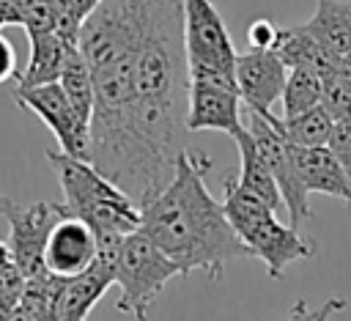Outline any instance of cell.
Here are the masks:
<instances>
[{
    "instance_id": "obj_4",
    "label": "cell",
    "mask_w": 351,
    "mask_h": 321,
    "mask_svg": "<svg viewBox=\"0 0 351 321\" xmlns=\"http://www.w3.org/2000/svg\"><path fill=\"white\" fill-rule=\"evenodd\" d=\"M115 285L121 288V299L115 307L132 318H145L165 285L181 274L176 261L165 255L140 228L126 233L118 244L115 263H112Z\"/></svg>"
},
{
    "instance_id": "obj_23",
    "label": "cell",
    "mask_w": 351,
    "mask_h": 321,
    "mask_svg": "<svg viewBox=\"0 0 351 321\" xmlns=\"http://www.w3.org/2000/svg\"><path fill=\"white\" fill-rule=\"evenodd\" d=\"M22 285H25V274L16 269V263L14 261L0 263V318H11L19 302Z\"/></svg>"
},
{
    "instance_id": "obj_28",
    "label": "cell",
    "mask_w": 351,
    "mask_h": 321,
    "mask_svg": "<svg viewBox=\"0 0 351 321\" xmlns=\"http://www.w3.org/2000/svg\"><path fill=\"white\" fill-rule=\"evenodd\" d=\"M332 66H335V69H337V71L351 82V49H348V52H343L340 58H335V60H332Z\"/></svg>"
},
{
    "instance_id": "obj_8",
    "label": "cell",
    "mask_w": 351,
    "mask_h": 321,
    "mask_svg": "<svg viewBox=\"0 0 351 321\" xmlns=\"http://www.w3.org/2000/svg\"><path fill=\"white\" fill-rule=\"evenodd\" d=\"M66 214L63 203L52 200H38L30 206H14L5 219H8V252L16 269L25 277H36L49 272L44 266V244L52 230V225Z\"/></svg>"
},
{
    "instance_id": "obj_1",
    "label": "cell",
    "mask_w": 351,
    "mask_h": 321,
    "mask_svg": "<svg viewBox=\"0 0 351 321\" xmlns=\"http://www.w3.org/2000/svg\"><path fill=\"white\" fill-rule=\"evenodd\" d=\"M208 170L211 159L206 154L178 151L170 181L140 206V230L176 261L184 277L206 272L219 280L230 261L250 258V252L228 222L222 203L208 192Z\"/></svg>"
},
{
    "instance_id": "obj_9",
    "label": "cell",
    "mask_w": 351,
    "mask_h": 321,
    "mask_svg": "<svg viewBox=\"0 0 351 321\" xmlns=\"http://www.w3.org/2000/svg\"><path fill=\"white\" fill-rule=\"evenodd\" d=\"M184 123H186V132H225V134L236 137L244 129L239 91L219 85V82L186 77Z\"/></svg>"
},
{
    "instance_id": "obj_19",
    "label": "cell",
    "mask_w": 351,
    "mask_h": 321,
    "mask_svg": "<svg viewBox=\"0 0 351 321\" xmlns=\"http://www.w3.org/2000/svg\"><path fill=\"white\" fill-rule=\"evenodd\" d=\"M332 126H335V118L321 104H315L304 112H296L291 118H280V132L285 134V140L291 145H302V148L326 145Z\"/></svg>"
},
{
    "instance_id": "obj_17",
    "label": "cell",
    "mask_w": 351,
    "mask_h": 321,
    "mask_svg": "<svg viewBox=\"0 0 351 321\" xmlns=\"http://www.w3.org/2000/svg\"><path fill=\"white\" fill-rule=\"evenodd\" d=\"M63 280L66 277H58L52 272L25 277V285H22V294H19V302L11 313V318H22V321L25 318H38V321L55 318V305H58Z\"/></svg>"
},
{
    "instance_id": "obj_6",
    "label": "cell",
    "mask_w": 351,
    "mask_h": 321,
    "mask_svg": "<svg viewBox=\"0 0 351 321\" xmlns=\"http://www.w3.org/2000/svg\"><path fill=\"white\" fill-rule=\"evenodd\" d=\"M181 33L186 69L233 71L236 49L214 0H181Z\"/></svg>"
},
{
    "instance_id": "obj_5",
    "label": "cell",
    "mask_w": 351,
    "mask_h": 321,
    "mask_svg": "<svg viewBox=\"0 0 351 321\" xmlns=\"http://www.w3.org/2000/svg\"><path fill=\"white\" fill-rule=\"evenodd\" d=\"M244 129L252 137V145L258 151V156L263 159L266 170L271 173L280 198H282V209H288V222L293 228H299L302 222H307L313 217L310 211V192L304 189L296 162H293V148L285 140V134L280 132V118L271 115H258L252 110H247L244 118Z\"/></svg>"
},
{
    "instance_id": "obj_20",
    "label": "cell",
    "mask_w": 351,
    "mask_h": 321,
    "mask_svg": "<svg viewBox=\"0 0 351 321\" xmlns=\"http://www.w3.org/2000/svg\"><path fill=\"white\" fill-rule=\"evenodd\" d=\"M318 99H321V71L313 66H291L285 71V85L280 93L282 118H291L296 112L315 107Z\"/></svg>"
},
{
    "instance_id": "obj_2",
    "label": "cell",
    "mask_w": 351,
    "mask_h": 321,
    "mask_svg": "<svg viewBox=\"0 0 351 321\" xmlns=\"http://www.w3.org/2000/svg\"><path fill=\"white\" fill-rule=\"evenodd\" d=\"M47 162L60 184L66 214L88 222L96 236H126L140 228V206L115 181L99 173L90 159H80L58 148L47 151Z\"/></svg>"
},
{
    "instance_id": "obj_7",
    "label": "cell",
    "mask_w": 351,
    "mask_h": 321,
    "mask_svg": "<svg viewBox=\"0 0 351 321\" xmlns=\"http://www.w3.org/2000/svg\"><path fill=\"white\" fill-rule=\"evenodd\" d=\"M14 99L19 107L30 110L44 121V126L55 134L58 148L88 159L90 154V129L88 121L74 110L69 96L63 93L60 82H41V85H16Z\"/></svg>"
},
{
    "instance_id": "obj_3",
    "label": "cell",
    "mask_w": 351,
    "mask_h": 321,
    "mask_svg": "<svg viewBox=\"0 0 351 321\" xmlns=\"http://www.w3.org/2000/svg\"><path fill=\"white\" fill-rule=\"evenodd\" d=\"M222 209L228 214V222L233 225L236 236L244 241L250 258H258L266 263V272L271 280L282 277V269L293 261L313 258L315 247L307 241L299 228L291 222L282 225L277 219V211L258 198L252 189L239 184V178H225V200Z\"/></svg>"
},
{
    "instance_id": "obj_10",
    "label": "cell",
    "mask_w": 351,
    "mask_h": 321,
    "mask_svg": "<svg viewBox=\"0 0 351 321\" xmlns=\"http://www.w3.org/2000/svg\"><path fill=\"white\" fill-rule=\"evenodd\" d=\"M285 71L288 66L280 60L274 49L250 47V52H236L233 77L241 104L258 115H271V107L285 85Z\"/></svg>"
},
{
    "instance_id": "obj_14",
    "label": "cell",
    "mask_w": 351,
    "mask_h": 321,
    "mask_svg": "<svg viewBox=\"0 0 351 321\" xmlns=\"http://www.w3.org/2000/svg\"><path fill=\"white\" fill-rule=\"evenodd\" d=\"M304 27L332 60L340 58L351 49V0H315V11Z\"/></svg>"
},
{
    "instance_id": "obj_11",
    "label": "cell",
    "mask_w": 351,
    "mask_h": 321,
    "mask_svg": "<svg viewBox=\"0 0 351 321\" xmlns=\"http://www.w3.org/2000/svg\"><path fill=\"white\" fill-rule=\"evenodd\" d=\"M96 258V233L80 217L63 214L44 244V266L58 277H71L82 272Z\"/></svg>"
},
{
    "instance_id": "obj_24",
    "label": "cell",
    "mask_w": 351,
    "mask_h": 321,
    "mask_svg": "<svg viewBox=\"0 0 351 321\" xmlns=\"http://www.w3.org/2000/svg\"><path fill=\"white\" fill-rule=\"evenodd\" d=\"M326 148L337 156L340 167L346 170L348 181H351V115H348V118L335 121L332 134H329V140H326Z\"/></svg>"
},
{
    "instance_id": "obj_25",
    "label": "cell",
    "mask_w": 351,
    "mask_h": 321,
    "mask_svg": "<svg viewBox=\"0 0 351 321\" xmlns=\"http://www.w3.org/2000/svg\"><path fill=\"white\" fill-rule=\"evenodd\" d=\"M274 36H277V25H271L269 19H255L247 27V44L255 49H271Z\"/></svg>"
},
{
    "instance_id": "obj_12",
    "label": "cell",
    "mask_w": 351,
    "mask_h": 321,
    "mask_svg": "<svg viewBox=\"0 0 351 321\" xmlns=\"http://www.w3.org/2000/svg\"><path fill=\"white\" fill-rule=\"evenodd\" d=\"M291 148H293V162H296L299 178L307 192L332 195L351 206V181H348L346 170L340 167L337 156L326 145H315V148L291 145Z\"/></svg>"
},
{
    "instance_id": "obj_13",
    "label": "cell",
    "mask_w": 351,
    "mask_h": 321,
    "mask_svg": "<svg viewBox=\"0 0 351 321\" xmlns=\"http://www.w3.org/2000/svg\"><path fill=\"white\" fill-rule=\"evenodd\" d=\"M27 38H30V58H27V66L14 77L16 85L58 82L66 55L77 41L58 30H36V33H27Z\"/></svg>"
},
{
    "instance_id": "obj_18",
    "label": "cell",
    "mask_w": 351,
    "mask_h": 321,
    "mask_svg": "<svg viewBox=\"0 0 351 321\" xmlns=\"http://www.w3.org/2000/svg\"><path fill=\"white\" fill-rule=\"evenodd\" d=\"M63 93L69 96V102L74 104V110L90 123V112H93V74H90V66L85 63L80 47L74 44L66 55V63L60 69V77H58Z\"/></svg>"
},
{
    "instance_id": "obj_21",
    "label": "cell",
    "mask_w": 351,
    "mask_h": 321,
    "mask_svg": "<svg viewBox=\"0 0 351 321\" xmlns=\"http://www.w3.org/2000/svg\"><path fill=\"white\" fill-rule=\"evenodd\" d=\"M318 104L335 121L351 115V82L335 66L321 71V99H318Z\"/></svg>"
},
{
    "instance_id": "obj_22",
    "label": "cell",
    "mask_w": 351,
    "mask_h": 321,
    "mask_svg": "<svg viewBox=\"0 0 351 321\" xmlns=\"http://www.w3.org/2000/svg\"><path fill=\"white\" fill-rule=\"evenodd\" d=\"M52 8L55 14V30L74 38L77 41V33H80V25L85 22V16L101 3V0H41Z\"/></svg>"
},
{
    "instance_id": "obj_16",
    "label": "cell",
    "mask_w": 351,
    "mask_h": 321,
    "mask_svg": "<svg viewBox=\"0 0 351 321\" xmlns=\"http://www.w3.org/2000/svg\"><path fill=\"white\" fill-rule=\"evenodd\" d=\"M236 148H239V159H241V167H239V184H244L247 189H252L258 198H263L274 211L282 209V198H280V189L271 178V173L266 170L263 159L258 156L255 145H252V137L247 129H241L236 137Z\"/></svg>"
},
{
    "instance_id": "obj_30",
    "label": "cell",
    "mask_w": 351,
    "mask_h": 321,
    "mask_svg": "<svg viewBox=\"0 0 351 321\" xmlns=\"http://www.w3.org/2000/svg\"><path fill=\"white\" fill-rule=\"evenodd\" d=\"M11 261V252H8V244L0 241V263H8Z\"/></svg>"
},
{
    "instance_id": "obj_29",
    "label": "cell",
    "mask_w": 351,
    "mask_h": 321,
    "mask_svg": "<svg viewBox=\"0 0 351 321\" xmlns=\"http://www.w3.org/2000/svg\"><path fill=\"white\" fill-rule=\"evenodd\" d=\"M14 206H16V203H14L11 198H5V195H0V217H5V214H8L11 209H14Z\"/></svg>"
},
{
    "instance_id": "obj_26",
    "label": "cell",
    "mask_w": 351,
    "mask_h": 321,
    "mask_svg": "<svg viewBox=\"0 0 351 321\" xmlns=\"http://www.w3.org/2000/svg\"><path fill=\"white\" fill-rule=\"evenodd\" d=\"M11 77H16V52L14 44L0 33V85L8 82Z\"/></svg>"
},
{
    "instance_id": "obj_27",
    "label": "cell",
    "mask_w": 351,
    "mask_h": 321,
    "mask_svg": "<svg viewBox=\"0 0 351 321\" xmlns=\"http://www.w3.org/2000/svg\"><path fill=\"white\" fill-rule=\"evenodd\" d=\"M27 0H0V27L5 25H22Z\"/></svg>"
},
{
    "instance_id": "obj_15",
    "label": "cell",
    "mask_w": 351,
    "mask_h": 321,
    "mask_svg": "<svg viewBox=\"0 0 351 321\" xmlns=\"http://www.w3.org/2000/svg\"><path fill=\"white\" fill-rule=\"evenodd\" d=\"M271 49L280 55V60L288 69L291 66H313L318 71L332 69V58L321 49V44L313 38V33L304 25L277 27V36H274Z\"/></svg>"
}]
</instances>
